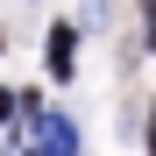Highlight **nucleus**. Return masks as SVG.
<instances>
[{
  "mask_svg": "<svg viewBox=\"0 0 156 156\" xmlns=\"http://www.w3.org/2000/svg\"><path fill=\"white\" fill-rule=\"evenodd\" d=\"M14 114H29V135L43 142V156H71V149H78V128H71L64 114H43V107H36V92H29V99H14Z\"/></svg>",
  "mask_w": 156,
  "mask_h": 156,
  "instance_id": "1",
  "label": "nucleus"
},
{
  "mask_svg": "<svg viewBox=\"0 0 156 156\" xmlns=\"http://www.w3.org/2000/svg\"><path fill=\"white\" fill-rule=\"evenodd\" d=\"M71 71H78V29H71V21H57V29H50V78L71 85Z\"/></svg>",
  "mask_w": 156,
  "mask_h": 156,
  "instance_id": "2",
  "label": "nucleus"
},
{
  "mask_svg": "<svg viewBox=\"0 0 156 156\" xmlns=\"http://www.w3.org/2000/svg\"><path fill=\"white\" fill-rule=\"evenodd\" d=\"M142 43H149V50H156V0H149V29H142Z\"/></svg>",
  "mask_w": 156,
  "mask_h": 156,
  "instance_id": "3",
  "label": "nucleus"
},
{
  "mask_svg": "<svg viewBox=\"0 0 156 156\" xmlns=\"http://www.w3.org/2000/svg\"><path fill=\"white\" fill-rule=\"evenodd\" d=\"M0 121H14V92H0Z\"/></svg>",
  "mask_w": 156,
  "mask_h": 156,
  "instance_id": "4",
  "label": "nucleus"
},
{
  "mask_svg": "<svg viewBox=\"0 0 156 156\" xmlns=\"http://www.w3.org/2000/svg\"><path fill=\"white\" fill-rule=\"evenodd\" d=\"M149 149H156V114H149Z\"/></svg>",
  "mask_w": 156,
  "mask_h": 156,
  "instance_id": "5",
  "label": "nucleus"
}]
</instances>
